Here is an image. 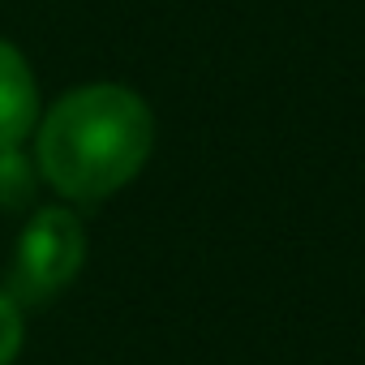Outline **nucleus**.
<instances>
[{
    "label": "nucleus",
    "mask_w": 365,
    "mask_h": 365,
    "mask_svg": "<svg viewBox=\"0 0 365 365\" xmlns=\"http://www.w3.org/2000/svg\"><path fill=\"white\" fill-rule=\"evenodd\" d=\"M155 142V120L142 95L116 82H95L61 95L39 125V172L73 198L99 202L142 172Z\"/></svg>",
    "instance_id": "f257e3e1"
},
{
    "label": "nucleus",
    "mask_w": 365,
    "mask_h": 365,
    "mask_svg": "<svg viewBox=\"0 0 365 365\" xmlns=\"http://www.w3.org/2000/svg\"><path fill=\"white\" fill-rule=\"evenodd\" d=\"M82 258H86L82 220L69 207H43L18 241L5 292L18 305H43L65 284H73V275L82 271Z\"/></svg>",
    "instance_id": "f03ea898"
},
{
    "label": "nucleus",
    "mask_w": 365,
    "mask_h": 365,
    "mask_svg": "<svg viewBox=\"0 0 365 365\" xmlns=\"http://www.w3.org/2000/svg\"><path fill=\"white\" fill-rule=\"evenodd\" d=\"M35 120H39L35 73L14 43L0 39V150H9L22 138H31Z\"/></svg>",
    "instance_id": "7ed1b4c3"
},
{
    "label": "nucleus",
    "mask_w": 365,
    "mask_h": 365,
    "mask_svg": "<svg viewBox=\"0 0 365 365\" xmlns=\"http://www.w3.org/2000/svg\"><path fill=\"white\" fill-rule=\"evenodd\" d=\"M31 194V172H26V159L18 155V146L0 150V202L14 207L18 198Z\"/></svg>",
    "instance_id": "20e7f679"
},
{
    "label": "nucleus",
    "mask_w": 365,
    "mask_h": 365,
    "mask_svg": "<svg viewBox=\"0 0 365 365\" xmlns=\"http://www.w3.org/2000/svg\"><path fill=\"white\" fill-rule=\"evenodd\" d=\"M22 348V305L0 292V365H9Z\"/></svg>",
    "instance_id": "39448f33"
}]
</instances>
